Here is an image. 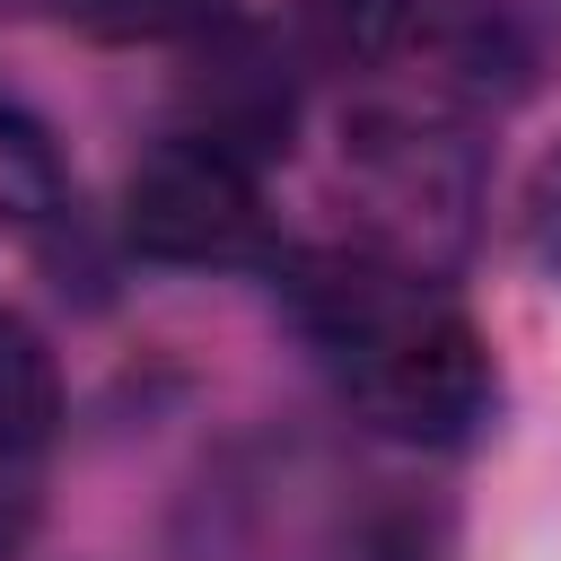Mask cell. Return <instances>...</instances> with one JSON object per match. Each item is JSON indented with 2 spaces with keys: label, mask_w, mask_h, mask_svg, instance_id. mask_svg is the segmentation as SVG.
Returning <instances> with one entry per match:
<instances>
[{
  "label": "cell",
  "mask_w": 561,
  "mask_h": 561,
  "mask_svg": "<svg viewBox=\"0 0 561 561\" xmlns=\"http://www.w3.org/2000/svg\"><path fill=\"white\" fill-rule=\"evenodd\" d=\"M289 307L333 351L351 403L377 430L447 447L491 412V351L421 272L386 254H316L298 263Z\"/></svg>",
  "instance_id": "1"
},
{
  "label": "cell",
  "mask_w": 561,
  "mask_h": 561,
  "mask_svg": "<svg viewBox=\"0 0 561 561\" xmlns=\"http://www.w3.org/2000/svg\"><path fill=\"white\" fill-rule=\"evenodd\" d=\"M342 175L368 210V254L403 263V272H447L473 237V149L456 123L438 114H359L351 123V149H342Z\"/></svg>",
  "instance_id": "2"
},
{
  "label": "cell",
  "mask_w": 561,
  "mask_h": 561,
  "mask_svg": "<svg viewBox=\"0 0 561 561\" xmlns=\"http://www.w3.org/2000/svg\"><path fill=\"white\" fill-rule=\"evenodd\" d=\"M123 237L149 263H245L263 245V193L254 167L175 131L167 149H149L123 184Z\"/></svg>",
  "instance_id": "3"
},
{
  "label": "cell",
  "mask_w": 561,
  "mask_h": 561,
  "mask_svg": "<svg viewBox=\"0 0 561 561\" xmlns=\"http://www.w3.org/2000/svg\"><path fill=\"white\" fill-rule=\"evenodd\" d=\"M193 140H210V149H228L245 167L272 158V149H289V88H280V70H263L254 44L219 53L193 79Z\"/></svg>",
  "instance_id": "4"
},
{
  "label": "cell",
  "mask_w": 561,
  "mask_h": 561,
  "mask_svg": "<svg viewBox=\"0 0 561 561\" xmlns=\"http://www.w3.org/2000/svg\"><path fill=\"white\" fill-rule=\"evenodd\" d=\"M447 53H456V70H473L482 88L517 96V88L543 79V61H552V26H543L535 0H473V9L456 18Z\"/></svg>",
  "instance_id": "5"
},
{
  "label": "cell",
  "mask_w": 561,
  "mask_h": 561,
  "mask_svg": "<svg viewBox=\"0 0 561 561\" xmlns=\"http://www.w3.org/2000/svg\"><path fill=\"white\" fill-rule=\"evenodd\" d=\"M61 430V368L35 324L0 316V465H26Z\"/></svg>",
  "instance_id": "6"
},
{
  "label": "cell",
  "mask_w": 561,
  "mask_h": 561,
  "mask_svg": "<svg viewBox=\"0 0 561 561\" xmlns=\"http://www.w3.org/2000/svg\"><path fill=\"white\" fill-rule=\"evenodd\" d=\"M61 202H70V175H61L53 131H44L18 96H0V228L35 237V228L61 219Z\"/></svg>",
  "instance_id": "7"
},
{
  "label": "cell",
  "mask_w": 561,
  "mask_h": 561,
  "mask_svg": "<svg viewBox=\"0 0 561 561\" xmlns=\"http://www.w3.org/2000/svg\"><path fill=\"white\" fill-rule=\"evenodd\" d=\"M88 35L105 44H175V35H219L228 0H61Z\"/></svg>",
  "instance_id": "8"
},
{
  "label": "cell",
  "mask_w": 561,
  "mask_h": 561,
  "mask_svg": "<svg viewBox=\"0 0 561 561\" xmlns=\"http://www.w3.org/2000/svg\"><path fill=\"white\" fill-rule=\"evenodd\" d=\"M412 18H421V0H307V26L351 61H386L412 35Z\"/></svg>",
  "instance_id": "9"
},
{
  "label": "cell",
  "mask_w": 561,
  "mask_h": 561,
  "mask_svg": "<svg viewBox=\"0 0 561 561\" xmlns=\"http://www.w3.org/2000/svg\"><path fill=\"white\" fill-rule=\"evenodd\" d=\"M517 237H526V263L543 280H561V140L535 158V175L517 193Z\"/></svg>",
  "instance_id": "10"
},
{
  "label": "cell",
  "mask_w": 561,
  "mask_h": 561,
  "mask_svg": "<svg viewBox=\"0 0 561 561\" xmlns=\"http://www.w3.org/2000/svg\"><path fill=\"white\" fill-rule=\"evenodd\" d=\"M26 535H35V491L0 482V561H18V552H26Z\"/></svg>",
  "instance_id": "11"
}]
</instances>
